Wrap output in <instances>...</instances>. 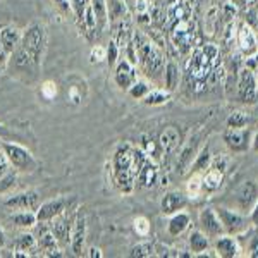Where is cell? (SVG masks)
I'll use <instances>...</instances> for the list:
<instances>
[{
	"instance_id": "bcb514c9",
	"label": "cell",
	"mask_w": 258,
	"mask_h": 258,
	"mask_svg": "<svg viewBox=\"0 0 258 258\" xmlns=\"http://www.w3.org/2000/svg\"><path fill=\"white\" fill-rule=\"evenodd\" d=\"M11 170H12V167H11L9 160H7L6 153H4V150L0 148V179L6 176V174H9Z\"/></svg>"
},
{
	"instance_id": "ffe728a7",
	"label": "cell",
	"mask_w": 258,
	"mask_h": 258,
	"mask_svg": "<svg viewBox=\"0 0 258 258\" xmlns=\"http://www.w3.org/2000/svg\"><path fill=\"white\" fill-rule=\"evenodd\" d=\"M182 143V135L177 126H165L159 136V147L164 155H172Z\"/></svg>"
},
{
	"instance_id": "d6a6232c",
	"label": "cell",
	"mask_w": 258,
	"mask_h": 258,
	"mask_svg": "<svg viewBox=\"0 0 258 258\" xmlns=\"http://www.w3.org/2000/svg\"><path fill=\"white\" fill-rule=\"evenodd\" d=\"M170 100V91L165 88H152L150 93L143 98V103L147 105H164Z\"/></svg>"
},
{
	"instance_id": "db71d44e",
	"label": "cell",
	"mask_w": 258,
	"mask_h": 258,
	"mask_svg": "<svg viewBox=\"0 0 258 258\" xmlns=\"http://www.w3.org/2000/svg\"><path fill=\"white\" fill-rule=\"evenodd\" d=\"M249 148H251L253 152L258 153V129L251 135V147H249Z\"/></svg>"
},
{
	"instance_id": "ba28073f",
	"label": "cell",
	"mask_w": 258,
	"mask_h": 258,
	"mask_svg": "<svg viewBox=\"0 0 258 258\" xmlns=\"http://www.w3.org/2000/svg\"><path fill=\"white\" fill-rule=\"evenodd\" d=\"M170 41H172V45H176L179 50L193 48L195 23H193V19H189V16L172 23V28H170Z\"/></svg>"
},
{
	"instance_id": "ac0fdd59",
	"label": "cell",
	"mask_w": 258,
	"mask_h": 258,
	"mask_svg": "<svg viewBox=\"0 0 258 258\" xmlns=\"http://www.w3.org/2000/svg\"><path fill=\"white\" fill-rule=\"evenodd\" d=\"M214 251H215V256L238 258V256H241L243 246H241L238 236L222 234V236H219V238H215V241H214Z\"/></svg>"
},
{
	"instance_id": "603a6c76",
	"label": "cell",
	"mask_w": 258,
	"mask_h": 258,
	"mask_svg": "<svg viewBox=\"0 0 258 258\" xmlns=\"http://www.w3.org/2000/svg\"><path fill=\"white\" fill-rule=\"evenodd\" d=\"M189 226H191V215L182 209V210L174 212V214L170 215V219L167 222V232L172 238H179V236H182L188 231Z\"/></svg>"
},
{
	"instance_id": "52a82bcc",
	"label": "cell",
	"mask_w": 258,
	"mask_h": 258,
	"mask_svg": "<svg viewBox=\"0 0 258 258\" xmlns=\"http://www.w3.org/2000/svg\"><path fill=\"white\" fill-rule=\"evenodd\" d=\"M86 232H88V220H86L85 207L78 205L76 214H74L73 231H71V243L69 248L74 256L85 255V243H86Z\"/></svg>"
},
{
	"instance_id": "44dd1931",
	"label": "cell",
	"mask_w": 258,
	"mask_h": 258,
	"mask_svg": "<svg viewBox=\"0 0 258 258\" xmlns=\"http://www.w3.org/2000/svg\"><path fill=\"white\" fill-rule=\"evenodd\" d=\"M236 40H238V47L241 52L246 57L253 55L255 52H258V40L256 35L253 33L251 28L248 24H241L238 33H236Z\"/></svg>"
},
{
	"instance_id": "6f0895ef",
	"label": "cell",
	"mask_w": 258,
	"mask_h": 258,
	"mask_svg": "<svg viewBox=\"0 0 258 258\" xmlns=\"http://www.w3.org/2000/svg\"><path fill=\"white\" fill-rule=\"evenodd\" d=\"M0 256H2V253H0Z\"/></svg>"
},
{
	"instance_id": "11a10c76",
	"label": "cell",
	"mask_w": 258,
	"mask_h": 258,
	"mask_svg": "<svg viewBox=\"0 0 258 258\" xmlns=\"http://www.w3.org/2000/svg\"><path fill=\"white\" fill-rule=\"evenodd\" d=\"M6 133H7V129H6V127H4V126H2V124H0V135H6Z\"/></svg>"
},
{
	"instance_id": "ee69618b",
	"label": "cell",
	"mask_w": 258,
	"mask_h": 258,
	"mask_svg": "<svg viewBox=\"0 0 258 258\" xmlns=\"http://www.w3.org/2000/svg\"><path fill=\"white\" fill-rule=\"evenodd\" d=\"M57 95H59V88L53 81H45L41 85V97L45 100H53Z\"/></svg>"
},
{
	"instance_id": "2e32d148",
	"label": "cell",
	"mask_w": 258,
	"mask_h": 258,
	"mask_svg": "<svg viewBox=\"0 0 258 258\" xmlns=\"http://www.w3.org/2000/svg\"><path fill=\"white\" fill-rule=\"evenodd\" d=\"M198 224H200V231L205 232L210 239H215V238H219V236L226 234L222 222H220V219H219L217 210L212 209V207H207V209H203L200 212Z\"/></svg>"
},
{
	"instance_id": "5b68a950",
	"label": "cell",
	"mask_w": 258,
	"mask_h": 258,
	"mask_svg": "<svg viewBox=\"0 0 258 258\" xmlns=\"http://www.w3.org/2000/svg\"><path fill=\"white\" fill-rule=\"evenodd\" d=\"M0 148L6 153L11 167L18 174H33L38 170V160L35 159V155L26 147H23L19 143H12V141H6V143L0 145Z\"/></svg>"
},
{
	"instance_id": "b9f144b4",
	"label": "cell",
	"mask_w": 258,
	"mask_h": 258,
	"mask_svg": "<svg viewBox=\"0 0 258 258\" xmlns=\"http://www.w3.org/2000/svg\"><path fill=\"white\" fill-rule=\"evenodd\" d=\"M107 59V47L103 45H93L90 50V62L91 64H100Z\"/></svg>"
},
{
	"instance_id": "e575fe53",
	"label": "cell",
	"mask_w": 258,
	"mask_h": 258,
	"mask_svg": "<svg viewBox=\"0 0 258 258\" xmlns=\"http://www.w3.org/2000/svg\"><path fill=\"white\" fill-rule=\"evenodd\" d=\"M251 122V115L244 110H234L226 120V126L232 129H239V127H248V124Z\"/></svg>"
},
{
	"instance_id": "9c48e42d",
	"label": "cell",
	"mask_w": 258,
	"mask_h": 258,
	"mask_svg": "<svg viewBox=\"0 0 258 258\" xmlns=\"http://www.w3.org/2000/svg\"><path fill=\"white\" fill-rule=\"evenodd\" d=\"M73 209V207H71ZM68 209L62 214L55 215L53 219L48 220V229L52 231V234L55 236V239L59 241L60 248H68L69 243H71V231H73V222H74V214L76 210H73V214H69Z\"/></svg>"
},
{
	"instance_id": "8992f818",
	"label": "cell",
	"mask_w": 258,
	"mask_h": 258,
	"mask_svg": "<svg viewBox=\"0 0 258 258\" xmlns=\"http://www.w3.org/2000/svg\"><path fill=\"white\" fill-rule=\"evenodd\" d=\"M215 210H217L226 234H232V236L244 234L249 229V226H251V220H249L248 214H243L238 209L234 210V209H227V207H219Z\"/></svg>"
},
{
	"instance_id": "74e56055",
	"label": "cell",
	"mask_w": 258,
	"mask_h": 258,
	"mask_svg": "<svg viewBox=\"0 0 258 258\" xmlns=\"http://www.w3.org/2000/svg\"><path fill=\"white\" fill-rule=\"evenodd\" d=\"M150 90H152V86H150L148 81L136 80L131 86H129L127 93H129V97H133V98H136V100H143L150 93Z\"/></svg>"
},
{
	"instance_id": "8d00e7d4",
	"label": "cell",
	"mask_w": 258,
	"mask_h": 258,
	"mask_svg": "<svg viewBox=\"0 0 258 258\" xmlns=\"http://www.w3.org/2000/svg\"><path fill=\"white\" fill-rule=\"evenodd\" d=\"M210 162H212L210 148L202 147L197 159H195V164H193V167H191V170H195V172H205V170L210 167Z\"/></svg>"
},
{
	"instance_id": "277c9868",
	"label": "cell",
	"mask_w": 258,
	"mask_h": 258,
	"mask_svg": "<svg viewBox=\"0 0 258 258\" xmlns=\"http://www.w3.org/2000/svg\"><path fill=\"white\" fill-rule=\"evenodd\" d=\"M220 64V50L215 43H205L197 47L191 53L188 62V78L193 80L197 85H205L214 71Z\"/></svg>"
},
{
	"instance_id": "7bdbcfd3",
	"label": "cell",
	"mask_w": 258,
	"mask_h": 258,
	"mask_svg": "<svg viewBox=\"0 0 258 258\" xmlns=\"http://www.w3.org/2000/svg\"><path fill=\"white\" fill-rule=\"evenodd\" d=\"M119 55H120V48L117 47V43H115L114 40H110L109 47H107V64H109V68H115V64H117L119 60Z\"/></svg>"
},
{
	"instance_id": "f1b7e54d",
	"label": "cell",
	"mask_w": 258,
	"mask_h": 258,
	"mask_svg": "<svg viewBox=\"0 0 258 258\" xmlns=\"http://www.w3.org/2000/svg\"><path fill=\"white\" fill-rule=\"evenodd\" d=\"M90 6L93 9L95 18H97L98 33H103L109 28V6H107V0H91Z\"/></svg>"
},
{
	"instance_id": "9f6ffc18",
	"label": "cell",
	"mask_w": 258,
	"mask_h": 258,
	"mask_svg": "<svg viewBox=\"0 0 258 258\" xmlns=\"http://www.w3.org/2000/svg\"><path fill=\"white\" fill-rule=\"evenodd\" d=\"M255 78H256V85H258V69H256V74H255Z\"/></svg>"
},
{
	"instance_id": "816d5d0a",
	"label": "cell",
	"mask_w": 258,
	"mask_h": 258,
	"mask_svg": "<svg viewBox=\"0 0 258 258\" xmlns=\"http://www.w3.org/2000/svg\"><path fill=\"white\" fill-rule=\"evenodd\" d=\"M85 255L90 256V258H102L103 253H102V249L97 248V246H90L88 251H85Z\"/></svg>"
},
{
	"instance_id": "d4e9b609",
	"label": "cell",
	"mask_w": 258,
	"mask_h": 258,
	"mask_svg": "<svg viewBox=\"0 0 258 258\" xmlns=\"http://www.w3.org/2000/svg\"><path fill=\"white\" fill-rule=\"evenodd\" d=\"M162 80H164V88L167 91H176L179 83H181V69L176 60L169 59L164 66V74H162Z\"/></svg>"
},
{
	"instance_id": "4dcf8cb0",
	"label": "cell",
	"mask_w": 258,
	"mask_h": 258,
	"mask_svg": "<svg viewBox=\"0 0 258 258\" xmlns=\"http://www.w3.org/2000/svg\"><path fill=\"white\" fill-rule=\"evenodd\" d=\"M12 249H18V251H26L30 253V255L33 256L31 251H36V236L33 234V232H21V234L16 238L14 241V248Z\"/></svg>"
},
{
	"instance_id": "484cf974",
	"label": "cell",
	"mask_w": 258,
	"mask_h": 258,
	"mask_svg": "<svg viewBox=\"0 0 258 258\" xmlns=\"http://www.w3.org/2000/svg\"><path fill=\"white\" fill-rule=\"evenodd\" d=\"M9 220L23 231H30L38 226V217H36L35 210H16L14 214H11Z\"/></svg>"
},
{
	"instance_id": "1f68e13d",
	"label": "cell",
	"mask_w": 258,
	"mask_h": 258,
	"mask_svg": "<svg viewBox=\"0 0 258 258\" xmlns=\"http://www.w3.org/2000/svg\"><path fill=\"white\" fill-rule=\"evenodd\" d=\"M107 6H109V26L115 21L129 18L127 6L122 0H107Z\"/></svg>"
},
{
	"instance_id": "8fae6325",
	"label": "cell",
	"mask_w": 258,
	"mask_h": 258,
	"mask_svg": "<svg viewBox=\"0 0 258 258\" xmlns=\"http://www.w3.org/2000/svg\"><path fill=\"white\" fill-rule=\"evenodd\" d=\"M203 136L202 135H195L191 136V138L186 141V145L181 148V152H179V159H177V172L179 176H184L188 170H191L195 164V159H197V155L200 153V150H202V145H203Z\"/></svg>"
},
{
	"instance_id": "7402d4cb",
	"label": "cell",
	"mask_w": 258,
	"mask_h": 258,
	"mask_svg": "<svg viewBox=\"0 0 258 258\" xmlns=\"http://www.w3.org/2000/svg\"><path fill=\"white\" fill-rule=\"evenodd\" d=\"M188 205V197L182 191H169L160 200V209L165 215H172L174 212L186 209Z\"/></svg>"
},
{
	"instance_id": "c3c4849f",
	"label": "cell",
	"mask_w": 258,
	"mask_h": 258,
	"mask_svg": "<svg viewBox=\"0 0 258 258\" xmlns=\"http://www.w3.org/2000/svg\"><path fill=\"white\" fill-rule=\"evenodd\" d=\"M11 60V53L7 52L6 47L2 45V41H0V69H4L7 64H9Z\"/></svg>"
},
{
	"instance_id": "f907efd6",
	"label": "cell",
	"mask_w": 258,
	"mask_h": 258,
	"mask_svg": "<svg viewBox=\"0 0 258 258\" xmlns=\"http://www.w3.org/2000/svg\"><path fill=\"white\" fill-rule=\"evenodd\" d=\"M249 220H251V226H258V200L253 205V209L249 210Z\"/></svg>"
},
{
	"instance_id": "4316f807",
	"label": "cell",
	"mask_w": 258,
	"mask_h": 258,
	"mask_svg": "<svg viewBox=\"0 0 258 258\" xmlns=\"http://www.w3.org/2000/svg\"><path fill=\"white\" fill-rule=\"evenodd\" d=\"M21 36H23V31L16 26H6L0 30V41H2V45L6 47V50L11 55L16 52V48L19 47Z\"/></svg>"
},
{
	"instance_id": "7c38bea8",
	"label": "cell",
	"mask_w": 258,
	"mask_h": 258,
	"mask_svg": "<svg viewBox=\"0 0 258 258\" xmlns=\"http://www.w3.org/2000/svg\"><path fill=\"white\" fill-rule=\"evenodd\" d=\"M40 193L35 189L30 191H21L16 195H7L6 198L0 202V205L7 207L11 210H35L40 207Z\"/></svg>"
},
{
	"instance_id": "d6986e66",
	"label": "cell",
	"mask_w": 258,
	"mask_h": 258,
	"mask_svg": "<svg viewBox=\"0 0 258 258\" xmlns=\"http://www.w3.org/2000/svg\"><path fill=\"white\" fill-rule=\"evenodd\" d=\"M138 76H136V66H133L127 59H119L114 69V81L120 90H129Z\"/></svg>"
},
{
	"instance_id": "681fc988",
	"label": "cell",
	"mask_w": 258,
	"mask_h": 258,
	"mask_svg": "<svg viewBox=\"0 0 258 258\" xmlns=\"http://www.w3.org/2000/svg\"><path fill=\"white\" fill-rule=\"evenodd\" d=\"M248 256H251V258H258V234L255 236V238H251V241H249Z\"/></svg>"
},
{
	"instance_id": "83f0119b",
	"label": "cell",
	"mask_w": 258,
	"mask_h": 258,
	"mask_svg": "<svg viewBox=\"0 0 258 258\" xmlns=\"http://www.w3.org/2000/svg\"><path fill=\"white\" fill-rule=\"evenodd\" d=\"M188 243H189V251L193 256H197L203 251H209L212 246V239L203 231H200V229L191 232Z\"/></svg>"
},
{
	"instance_id": "f6af8a7d",
	"label": "cell",
	"mask_w": 258,
	"mask_h": 258,
	"mask_svg": "<svg viewBox=\"0 0 258 258\" xmlns=\"http://www.w3.org/2000/svg\"><path fill=\"white\" fill-rule=\"evenodd\" d=\"M229 164H231V159L222 153V155H217L215 159H212L210 167L212 169H217V170H220V172H226L227 167H229Z\"/></svg>"
},
{
	"instance_id": "30bf717a",
	"label": "cell",
	"mask_w": 258,
	"mask_h": 258,
	"mask_svg": "<svg viewBox=\"0 0 258 258\" xmlns=\"http://www.w3.org/2000/svg\"><path fill=\"white\" fill-rule=\"evenodd\" d=\"M238 98L244 105H256L258 103V85L253 69L244 68L239 71L238 78Z\"/></svg>"
},
{
	"instance_id": "836d02e7",
	"label": "cell",
	"mask_w": 258,
	"mask_h": 258,
	"mask_svg": "<svg viewBox=\"0 0 258 258\" xmlns=\"http://www.w3.org/2000/svg\"><path fill=\"white\" fill-rule=\"evenodd\" d=\"M203 193V172H193L186 181V195L189 198H198Z\"/></svg>"
},
{
	"instance_id": "9a60e30c",
	"label": "cell",
	"mask_w": 258,
	"mask_h": 258,
	"mask_svg": "<svg viewBox=\"0 0 258 258\" xmlns=\"http://www.w3.org/2000/svg\"><path fill=\"white\" fill-rule=\"evenodd\" d=\"M74 202H76V198L60 197V198H55V200H48V202H45V203H40V207L36 209L38 222H48V220L53 219L55 215H59V214H62V212L71 209Z\"/></svg>"
},
{
	"instance_id": "6da1fadb",
	"label": "cell",
	"mask_w": 258,
	"mask_h": 258,
	"mask_svg": "<svg viewBox=\"0 0 258 258\" xmlns=\"http://www.w3.org/2000/svg\"><path fill=\"white\" fill-rule=\"evenodd\" d=\"M45 50H47V28L45 24L33 23L23 31L21 43L11 55L9 64L21 73H36L41 68Z\"/></svg>"
},
{
	"instance_id": "7dc6e473",
	"label": "cell",
	"mask_w": 258,
	"mask_h": 258,
	"mask_svg": "<svg viewBox=\"0 0 258 258\" xmlns=\"http://www.w3.org/2000/svg\"><path fill=\"white\" fill-rule=\"evenodd\" d=\"M52 2H53V6L62 12V14H73L71 0H52Z\"/></svg>"
},
{
	"instance_id": "3957f363",
	"label": "cell",
	"mask_w": 258,
	"mask_h": 258,
	"mask_svg": "<svg viewBox=\"0 0 258 258\" xmlns=\"http://www.w3.org/2000/svg\"><path fill=\"white\" fill-rule=\"evenodd\" d=\"M133 43H135V48H136V57H138L140 69L143 71L148 78H153V80L160 78L162 74H164V66H165L162 48L153 43L147 33H138V31H133ZM138 66H136V68H138Z\"/></svg>"
},
{
	"instance_id": "60d3db41",
	"label": "cell",
	"mask_w": 258,
	"mask_h": 258,
	"mask_svg": "<svg viewBox=\"0 0 258 258\" xmlns=\"http://www.w3.org/2000/svg\"><path fill=\"white\" fill-rule=\"evenodd\" d=\"M16 182H18V172L12 169L9 174H6V176L0 179V195L9 193V191L16 186Z\"/></svg>"
},
{
	"instance_id": "cb8c5ba5",
	"label": "cell",
	"mask_w": 258,
	"mask_h": 258,
	"mask_svg": "<svg viewBox=\"0 0 258 258\" xmlns=\"http://www.w3.org/2000/svg\"><path fill=\"white\" fill-rule=\"evenodd\" d=\"M157 181H159V165H157V160L148 157L136 176V182L141 188H152Z\"/></svg>"
},
{
	"instance_id": "5bb4252c",
	"label": "cell",
	"mask_w": 258,
	"mask_h": 258,
	"mask_svg": "<svg viewBox=\"0 0 258 258\" xmlns=\"http://www.w3.org/2000/svg\"><path fill=\"white\" fill-rule=\"evenodd\" d=\"M258 200V184L255 181H244L234 191V203L236 209L243 214H249L255 202Z\"/></svg>"
},
{
	"instance_id": "d590c367",
	"label": "cell",
	"mask_w": 258,
	"mask_h": 258,
	"mask_svg": "<svg viewBox=\"0 0 258 258\" xmlns=\"http://www.w3.org/2000/svg\"><path fill=\"white\" fill-rule=\"evenodd\" d=\"M129 256H140V258H148L155 256V243L152 241H141V243L135 244L129 251Z\"/></svg>"
},
{
	"instance_id": "7a4b0ae2",
	"label": "cell",
	"mask_w": 258,
	"mask_h": 258,
	"mask_svg": "<svg viewBox=\"0 0 258 258\" xmlns=\"http://www.w3.org/2000/svg\"><path fill=\"white\" fill-rule=\"evenodd\" d=\"M147 159L148 155L141 148L131 147V145H122L117 148L112 159V169H114L115 186L122 193H133L136 176Z\"/></svg>"
},
{
	"instance_id": "4fadbf2b",
	"label": "cell",
	"mask_w": 258,
	"mask_h": 258,
	"mask_svg": "<svg viewBox=\"0 0 258 258\" xmlns=\"http://www.w3.org/2000/svg\"><path fill=\"white\" fill-rule=\"evenodd\" d=\"M251 135L253 133L248 127H239V129L227 127L222 135V140L232 153H244L251 147Z\"/></svg>"
},
{
	"instance_id": "f35d334b",
	"label": "cell",
	"mask_w": 258,
	"mask_h": 258,
	"mask_svg": "<svg viewBox=\"0 0 258 258\" xmlns=\"http://www.w3.org/2000/svg\"><path fill=\"white\" fill-rule=\"evenodd\" d=\"M85 97H86V88H81V85H69L68 88V102L71 105H81L85 102Z\"/></svg>"
},
{
	"instance_id": "e0dca14e",
	"label": "cell",
	"mask_w": 258,
	"mask_h": 258,
	"mask_svg": "<svg viewBox=\"0 0 258 258\" xmlns=\"http://www.w3.org/2000/svg\"><path fill=\"white\" fill-rule=\"evenodd\" d=\"M41 226L43 229H40V234L36 236V251H41L43 256H64V253H60L62 248L59 241L48 229V224L41 222Z\"/></svg>"
},
{
	"instance_id": "f546056e",
	"label": "cell",
	"mask_w": 258,
	"mask_h": 258,
	"mask_svg": "<svg viewBox=\"0 0 258 258\" xmlns=\"http://www.w3.org/2000/svg\"><path fill=\"white\" fill-rule=\"evenodd\" d=\"M222 182H224V172H220L217 169L209 167V170H205V174H203V191L214 193V191L220 189Z\"/></svg>"
},
{
	"instance_id": "f5cc1de1",
	"label": "cell",
	"mask_w": 258,
	"mask_h": 258,
	"mask_svg": "<svg viewBox=\"0 0 258 258\" xmlns=\"http://www.w3.org/2000/svg\"><path fill=\"white\" fill-rule=\"evenodd\" d=\"M6 246H7V232H6V229L0 226V249Z\"/></svg>"
},
{
	"instance_id": "ab89813d",
	"label": "cell",
	"mask_w": 258,
	"mask_h": 258,
	"mask_svg": "<svg viewBox=\"0 0 258 258\" xmlns=\"http://www.w3.org/2000/svg\"><path fill=\"white\" fill-rule=\"evenodd\" d=\"M133 229L140 238H147V236H150V231H152V222L145 215H138L133 220Z\"/></svg>"
}]
</instances>
